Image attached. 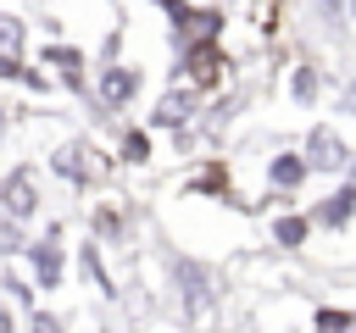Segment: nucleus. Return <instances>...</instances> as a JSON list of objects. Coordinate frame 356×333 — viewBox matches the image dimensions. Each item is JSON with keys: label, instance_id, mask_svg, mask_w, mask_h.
I'll use <instances>...</instances> for the list:
<instances>
[{"label": "nucleus", "instance_id": "f8f14e48", "mask_svg": "<svg viewBox=\"0 0 356 333\" xmlns=\"http://www.w3.org/2000/svg\"><path fill=\"white\" fill-rule=\"evenodd\" d=\"M33 266H39V283H44V289H56V283H61V250H56V239L33 244Z\"/></svg>", "mask_w": 356, "mask_h": 333}, {"label": "nucleus", "instance_id": "9d476101", "mask_svg": "<svg viewBox=\"0 0 356 333\" xmlns=\"http://www.w3.org/2000/svg\"><path fill=\"white\" fill-rule=\"evenodd\" d=\"M0 200H6V211L11 216H28L39 200H33V172H11L6 183H0Z\"/></svg>", "mask_w": 356, "mask_h": 333}, {"label": "nucleus", "instance_id": "2eb2a0df", "mask_svg": "<svg viewBox=\"0 0 356 333\" xmlns=\"http://www.w3.org/2000/svg\"><path fill=\"white\" fill-rule=\"evenodd\" d=\"M122 161H134V166H139V161H150V133H145V128L122 133Z\"/></svg>", "mask_w": 356, "mask_h": 333}, {"label": "nucleus", "instance_id": "aec40b11", "mask_svg": "<svg viewBox=\"0 0 356 333\" xmlns=\"http://www.w3.org/2000/svg\"><path fill=\"white\" fill-rule=\"evenodd\" d=\"M33 333H61V322H56V316H44V311H39V316H33Z\"/></svg>", "mask_w": 356, "mask_h": 333}, {"label": "nucleus", "instance_id": "ddd939ff", "mask_svg": "<svg viewBox=\"0 0 356 333\" xmlns=\"http://www.w3.org/2000/svg\"><path fill=\"white\" fill-rule=\"evenodd\" d=\"M350 322H356V311H350V305H317V316H312V327H317V333H345Z\"/></svg>", "mask_w": 356, "mask_h": 333}, {"label": "nucleus", "instance_id": "4be33fe9", "mask_svg": "<svg viewBox=\"0 0 356 333\" xmlns=\"http://www.w3.org/2000/svg\"><path fill=\"white\" fill-rule=\"evenodd\" d=\"M0 250H17V228L11 222H0Z\"/></svg>", "mask_w": 356, "mask_h": 333}, {"label": "nucleus", "instance_id": "20e7f679", "mask_svg": "<svg viewBox=\"0 0 356 333\" xmlns=\"http://www.w3.org/2000/svg\"><path fill=\"white\" fill-rule=\"evenodd\" d=\"M184 78H189L195 89H211V83L222 78V50H217V39L184 44Z\"/></svg>", "mask_w": 356, "mask_h": 333}, {"label": "nucleus", "instance_id": "b1692460", "mask_svg": "<svg viewBox=\"0 0 356 333\" xmlns=\"http://www.w3.org/2000/svg\"><path fill=\"white\" fill-rule=\"evenodd\" d=\"M345 178H356V155H350V166H345Z\"/></svg>", "mask_w": 356, "mask_h": 333}, {"label": "nucleus", "instance_id": "1a4fd4ad", "mask_svg": "<svg viewBox=\"0 0 356 333\" xmlns=\"http://www.w3.org/2000/svg\"><path fill=\"white\" fill-rule=\"evenodd\" d=\"M312 211H284V216H273V244L278 250H300L306 239H312Z\"/></svg>", "mask_w": 356, "mask_h": 333}, {"label": "nucleus", "instance_id": "5701e85b", "mask_svg": "<svg viewBox=\"0 0 356 333\" xmlns=\"http://www.w3.org/2000/svg\"><path fill=\"white\" fill-rule=\"evenodd\" d=\"M0 333H11V316H6V305H0Z\"/></svg>", "mask_w": 356, "mask_h": 333}, {"label": "nucleus", "instance_id": "f257e3e1", "mask_svg": "<svg viewBox=\"0 0 356 333\" xmlns=\"http://www.w3.org/2000/svg\"><path fill=\"white\" fill-rule=\"evenodd\" d=\"M300 150H306V161H312V172H317V178H339V172L350 166V155H356V150H350V139H345L334 122H317V128L306 133V144H300Z\"/></svg>", "mask_w": 356, "mask_h": 333}, {"label": "nucleus", "instance_id": "423d86ee", "mask_svg": "<svg viewBox=\"0 0 356 333\" xmlns=\"http://www.w3.org/2000/svg\"><path fill=\"white\" fill-rule=\"evenodd\" d=\"M323 89H328V78H323L317 61H295V67H289V105L312 111V105L323 100Z\"/></svg>", "mask_w": 356, "mask_h": 333}, {"label": "nucleus", "instance_id": "a878e982", "mask_svg": "<svg viewBox=\"0 0 356 333\" xmlns=\"http://www.w3.org/2000/svg\"><path fill=\"white\" fill-rule=\"evenodd\" d=\"M345 333H356V322H350V327H345Z\"/></svg>", "mask_w": 356, "mask_h": 333}, {"label": "nucleus", "instance_id": "6ab92c4d", "mask_svg": "<svg viewBox=\"0 0 356 333\" xmlns=\"http://www.w3.org/2000/svg\"><path fill=\"white\" fill-rule=\"evenodd\" d=\"M95 228H100V239H122V216L117 211H95Z\"/></svg>", "mask_w": 356, "mask_h": 333}, {"label": "nucleus", "instance_id": "9b49d317", "mask_svg": "<svg viewBox=\"0 0 356 333\" xmlns=\"http://www.w3.org/2000/svg\"><path fill=\"white\" fill-rule=\"evenodd\" d=\"M44 61H56V67H61V78H67L72 89H83V56H78L72 44H50V50H44Z\"/></svg>", "mask_w": 356, "mask_h": 333}, {"label": "nucleus", "instance_id": "4468645a", "mask_svg": "<svg viewBox=\"0 0 356 333\" xmlns=\"http://www.w3.org/2000/svg\"><path fill=\"white\" fill-rule=\"evenodd\" d=\"M56 172H67L72 183H89V161H83V144H67V150L56 155Z\"/></svg>", "mask_w": 356, "mask_h": 333}, {"label": "nucleus", "instance_id": "6e6552de", "mask_svg": "<svg viewBox=\"0 0 356 333\" xmlns=\"http://www.w3.org/2000/svg\"><path fill=\"white\" fill-rule=\"evenodd\" d=\"M172 278H178V289H184L189 311H206V305H211V272H206V266H195V261H178V266H172Z\"/></svg>", "mask_w": 356, "mask_h": 333}, {"label": "nucleus", "instance_id": "0eeeda50", "mask_svg": "<svg viewBox=\"0 0 356 333\" xmlns=\"http://www.w3.org/2000/svg\"><path fill=\"white\" fill-rule=\"evenodd\" d=\"M134 94H139V72H134V67H122V61H111V67L100 72V100L117 111V105H128Z\"/></svg>", "mask_w": 356, "mask_h": 333}, {"label": "nucleus", "instance_id": "412c9836", "mask_svg": "<svg viewBox=\"0 0 356 333\" xmlns=\"http://www.w3.org/2000/svg\"><path fill=\"white\" fill-rule=\"evenodd\" d=\"M339 111H345V117H350V122H356V83H350V89H345V94H339Z\"/></svg>", "mask_w": 356, "mask_h": 333}, {"label": "nucleus", "instance_id": "dca6fc26", "mask_svg": "<svg viewBox=\"0 0 356 333\" xmlns=\"http://www.w3.org/2000/svg\"><path fill=\"white\" fill-rule=\"evenodd\" d=\"M317 17H323V28H328V33H339V28H345V17H350V0H317Z\"/></svg>", "mask_w": 356, "mask_h": 333}, {"label": "nucleus", "instance_id": "393cba45", "mask_svg": "<svg viewBox=\"0 0 356 333\" xmlns=\"http://www.w3.org/2000/svg\"><path fill=\"white\" fill-rule=\"evenodd\" d=\"M350 22H356V0H350Z\"/></svg>", "mask_w": 356, "mask_h": 333}, {"label": "nucleus", "instance_id": "f3484780", "mask_svg": "<svg viewBox=\"0 0 356 333\" xmlns=\"http://www.w3.org/2000/svg\"><path fill=\"white\" fill-rule=\"evenodd\" d=\"M195 194H228V172H222V166H206V172L195 178Z\"/></svg>", "mask_w": 356, "mask_h": 333}, {"label": "nucleus", "instance_id": "a211bd4d", "mask_svg": "<svg viewBox=\"0 0 356 333\" xmlns=\"http://www.w3.org/2000/svg\"><path fill=\"white\" fill-rule=\"evenodd\" d=\"M17 44H22V22L17 17H0V56H11Z\"/></svg>", "mask_w": 356, "mask_h": 333}, {"label": "nucleus", "instance_id": "7ed1b4c3", "mask_svg": "<svg viewBox=\"0 0 356 333\" xmlns=\"http://www.w3.org/2000/svg\"><path fill=\"white\" fill-rule=\"evenodd\" d=\"M306 178H312V161H306V150H278V155L267 161V183H273V194H278V200H295Z\"/></svg>", "mask_w": 356, "mask_h": 333}, {"label": "nucleus", "instance_id": "39448f33", "mask_svg": "<svg viewBox=\"0 0 356 333\" xmlns=\"http://www.w3.org/2000/svg\"><path fill=\"white\" fill-rule=\"evenodd\" d=\"M195 105H200V89L189 83V89H167L161 100H156V111H150V128H184L189 117H195Z\"/></svg>", "mask_w": 356, "mask_h": 333}, {"label": "nucleus", "instance_id": "f03ea898", "mask_svg": "<svg viewBox=\"0 0 356 333\" xmlns=\"http://www.w3.org/2000/svg\"><path fill=\"white\" fill-rule=\"evenodd\" d=\"M312 222H317V228H328V233H345V228L356 222V178L334 183V189L312 205Z\"/></svg>", "mask_w": 356, "mask_h": 333}]
</instances>
